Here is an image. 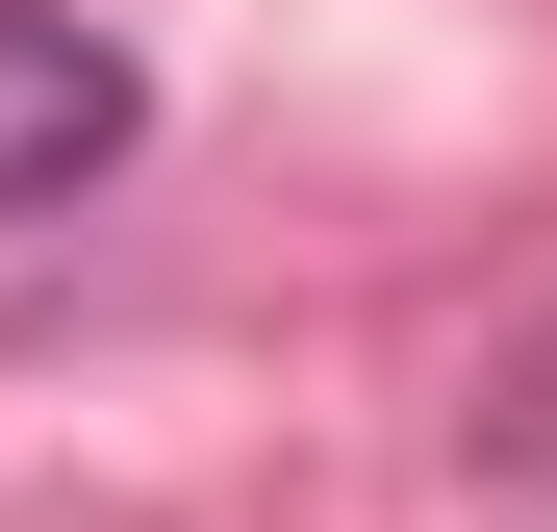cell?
I'll return each mask as SVG.
<instances>
[{"label": "cell", "mask_w": 557, "mask_h": 532, "mask_svg": "<svg viewBox=\"0 0 557 532\" xmlns=\"http://www.w3.org/2000/svg\"><path fill=\"white\" fill-rule=\"evenodd\" d=\"M127 152H152V76L76 26V0H0V228L76 203V177H127Z\"/></svg>", "instance_id": "1"}]
</instances>
